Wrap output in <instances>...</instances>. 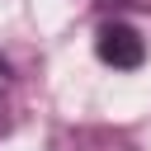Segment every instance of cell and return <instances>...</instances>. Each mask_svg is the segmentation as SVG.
Returning <instances> with one entry per match:
<instances>
[{
	"instance_id": "cell-1",
	"label": "cell",
	"mask_w": 151,
	"mask_h": 151,
	"mask_svg": "<svg viewBox=\"0 0 151 151\" xmlns=\"http://www.w3.org/2000/svg\"><path fill=\"white\" fill-rule=\"evenodd\" d=\"M94 52H99V61L113 66V71H137V66L146 61V42H142V33H137L132 24H123V19L99 24V33H94Z\"/></svg>"
},
{
	"instance_id": "cell-2",
	"label": "cell",
	"mask_w": 151,
	"mask_h": 151,
	"mask_svg": "<svg viewBox=\"0 0 151 151\" xmlns=\"http://www.w3.org/2000/svg\"><path fill=\"white\" fill-rule=\"evenodd\" d=\"M5 85H9V71H5V61H0V94H5ZM0 127H5V104H0Z\"/></svg>"
}]
</instances>
